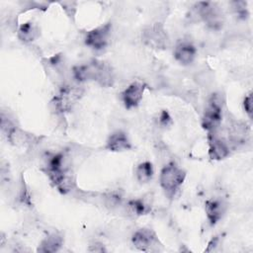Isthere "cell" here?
Masks as SVG:
<instances>
[{"mask_svg":"<svg viewBox=\"0 0 253 253\" xmlns=\"http://www.w3.org/2000/svg\"><path fill=\"white\" fill-rule=\"evenodd\" d=\"M73 76L78 82L96 81L102 86H111L114 81L111 67L103 61L93 60L87 64L76 65L73 67Z\"/></svg>","mask_w":253,"mask_h":253,"instance_id":"obj_1","label":"cell"},{"mask_svg":"<svg viewBox=\"0 0 253 253\" xmlns=\"http://www.w3.org/2000/svg\"><path fill=\"white\" fill-rule=\"evenodd\" d=\"M185 178L186 172L175 162H169L162 168L159 182L161 188L168 196H174L184 183Z\"/></svg>","mask_w":253,"mask_h":253,"instance_id":"obj_2","label":"cell"},{"mask_svg":"<svg viewBox=\"0 0 253 253\" xmlns=\"http://www.w3.org/2000/svg\"><path fill=\"white\" fill-rule=\"evenodd\" d=\"M195 14L202 19L208 27L217 30L223 24V15L220 9L212 2H199L194 7Z\"/></svg>","mask_w":253,"mask_h":253,"instance_id":"obj_3","label":"cell"},{"mask_svg":"<svg viewBox=\"0 0 253 253\" xmlns=\"http://www.w3.org/2000/svg\"><path fill=\"white\" fill-rule=\"evenodd\" d=\"M222 119V105L221 101L216 95H213L203 115L202 119V126L203 127L208 130L209 132H215V130L219 127Z\"/></svg>","mask_w":253,"mask_h":253,"instance_id":"obj_4","label":"cell"},{"mask_svg":"<svg viewBox=\"0 0 253 253\" xmlns=\"http://www.w3.org/2000/svg\"><path fill=\"white\" fill-rule=\"evenodd\" d=\"M143 42L155 49H164L169 44L168 35L160 23H154L146 27L142 32Z\"/></svg>","mask_w":253,"mask_h":253,"instance_id":"obj_5","label":"cell"},{"mask_svg":"<svg viewBox=\"0 0 253 253\" xmlns=\"http://www.w3.org/2000/svg\"><path fill=\"white\" fill-rule=\"evenodd\" d=\"M83 90L77 86H64L54 98L55 108L60 112L68 111L80 99Z\"/></svg>","mask_w":253,"mask_h":253,"instance_id":"obj_6","label":"cell"},{"mask_svg":"<svg viewBox=\"0 0 253 253\" xmlns=\"http://www.w3.org/2000/svg\"><path fill=\"white\" fill-rule=\"evenodd\" d=\"M111 24L106 23L95 29H92L86 34L85 43L91 48L100 50L107 46L111 34Z\"/></svg>","mask_w":253,"mask_h":253,"instance_id":"obj_7","label":"cell"},{"mask_svg":"<svg viewBox=\"0 0 253 253\" xmlns=\"http://www.w3.org/2000/svg\"><path fill=\"white\" fill-rule=\"evenodd\" d=\"M132 244L140 251H152L158 247L159 240L155 232L150 228H140L136 230L131 238Z\"/></svg>","mask_w":253,"mask_h":253,"instance_id":"obj_8","label":"cell"},{"mask_svg":"<svg viewBox=\"0 0 253 253\" xmlns=\"http://www.w3.org/2000/svg\"><path fill=\"white\" fill-rule=\"evenodd\" d=\"M146 85L140 82H133L122 93V100L126 109H132L139 105L142 100Z\"/></svg>","mask_w":253,"mask_h":253,"instance_id":"obj_9","label":"cell"},{"mask_svg":"<svg viewBox=\"0 0 253 253\" xmlns=\"http://www.w3.org/2000/svg\"><path fill=\"white\" fill-rule=\"evenodd\" d=\"M229 145L215 132H209V156L212 160H221L229 155Z\"/></svg>","mask_w":253,"mask_h":253,"instance_id":"obj_10","label":"cell"},{"mask_svg":"<svg viewBox=\"0 0 253 253\" xmlns=\"http://www.w3.org/2000/svg\"><path fill=\"white\" fill-rule=\"evenodd\" d=\"M226 210V205L221 199L212 198L206 202V215L211 225H215L223 216Z\"/></svg>","mask_w":253,"mask_h":253,"instance_id":"obj_11","label":"cell"},{"mask_svg":"<svg viewBox=\"0 0 253 253\" xmlns=\"http://www.w3.org/2000/svg\"><path fill=\"white\" fill-rule=\"evenodd\" d=\"M196 54L197 49L195 45L188 41L180 42L174 48V57L182 65H189L193 63L196 58Z\"/></svg>","mask_w":253,"mask_h":253,"instance_id":"obj_12","label":"cell"},{"mask_svg":"<svg viewBox=\"0 0 253 253\" xmlns=\"http://www.w3.org/2000/svg\"><path fill=\"white\" fill-rule=\"evenodd\" d=\"M105 147L113 152H121L129 150L131 148V143L125 131L117 130L110 134L106 141Z\"/></svg>","mask_w":253,"mask_h":253,"instance_id":"obj_13","label":"cell"},{"mask_svg":"<svg viewBox=\"0 0 253 253\" xmlns=\"http://www.w3.org/2000/svg\"><path fill=\"white\" fill-rule=\"evenodd\" d=\"M63 240L60 235L57 233H52L46 236L40 244L38 251L43 253H53L57 252L62 246Z\"/></svg>","mask_w":253,"mask_h":253,"instance_id":"obj_14","label":"cell"},{"mask_svg":"<svg viewBox=\"0 0 253 253\" xmlns=\"http://www.w3.org/2000/svg\"><path fill=\"white\" fill-rule=\"evenodd\" d=\"M39 36L37 26L32 22L22 24L18 30V38L24 42H32Z\"/></svg>","mask_w":253,"mask_h":253,"instance_id":"obj_15","label":"cell"},{"mask_svg":"<svg viewBox=\"0 0 253 253\" xmlns=\"http://www.w3.org/2000/svg\"><path fill=\"white\" fill-rule=\"evenodd\" d=\"M154 174L152 163L149 161L141 162L137 165L135 169V176L139 183H147L149 182Z\"/></svg>","mask_w":253,"mask_h":253,"instance_id":"obj_16","label":"cell"},{"mask_svg":"<svg viewBox=\"0 0 253 253\" xmlns=\"http://www.w3.org/2000/svg\"><path fill=\"white\" fill-rule=\"evenodd\" d=\"M126 208H127V211L134 216L146 214L150 211V208L140 199H135V200L129 201L127 203Z\"/></svg>","mask_w":253,"mask_h":253,"instance_id":"obj_17","label":"cell"},{"mask_svg":"<svg viewBox=\"0 0 253 253\" xmlns=\"http://www.w3.org/2000/svg\"><path fill=\"white\" fill-rule=\"evenodd\" d=\"M243 108L249 118L252 117V93H248L243 101Z\"/></svg>","mask_w":253,"mask_h":253,"instance_id":"obj_18","label":"cell"},{"mask_svg":"<svg viewBox=\"0 0 253 253\" xmlns=\"http://www.w3.org/2000/svg\"><path fill=\"white\" fill-rule=\"evenodd\" d=\"M158 123L161 126L163 127H166V126H169L172 123V120H171V117L170 115L168 114L167 111L163 110L161 113H160V116H159V120H158Z\"/></svg>","mask_w":253,"mask_h":253,"instance_id":"obj_19","label":"cell"},{"mask_svg":"<svg viewBox=\"0 0 253 253\" xmlns=\"http://www.w3.org/2000/svg\"><path fill=\"white\" fill-rule=\"evenodd\" d=\"M218 241H219V238L217 236H214L210 242H209V245H208V248L206 249L207 252H210V251H212L214 250V248L217 246L218 244Z\"/></svg>","mask_w":253,"mask_h":253,"instance_id":"obj_20","label":"cell"}]
</instances>
